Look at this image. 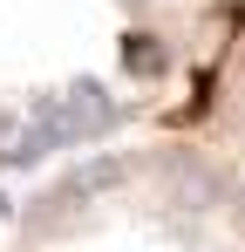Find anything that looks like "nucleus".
<instances>
[{
  "instance_id": "f257e3e1",
  "label": "nucleus",
  "mask_w": 245,
  "mask_h": 252,
  "mask_svg": "<svg viewBox=\"0 0 245 252\" xmlns=\"http://www.w3.org/2000/svg\"><path fill=\"white\" fill-rule=\"evenodd\" d=\"M41 123L55 129V143H75V136H95L109 123V102H102V89H61L41 102Z\"/></svg>"
},
{
  "instance_id": "f03ea898",
  "label": "nucleus",
  "mask_w": 245,
  "mask_h": 252,
  "mask_svg": "<svg viewBox=\"0 0 245 252\" xmlns=\"http://www.w3.org/2000/svg\"><path fill=\"white\" fill-rule=\"evenodd\" d=\"M55 143V129L41 123V109L34 116H0V157H41Z\"/></svg>"
}]
</instances>
